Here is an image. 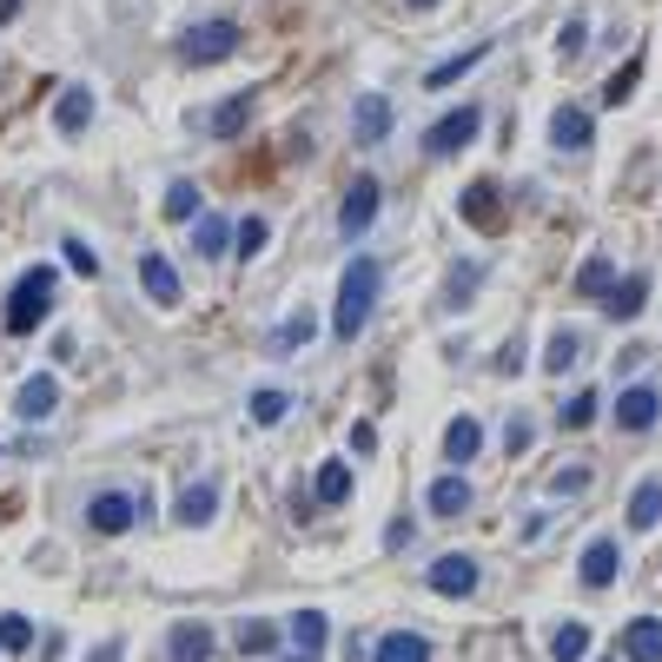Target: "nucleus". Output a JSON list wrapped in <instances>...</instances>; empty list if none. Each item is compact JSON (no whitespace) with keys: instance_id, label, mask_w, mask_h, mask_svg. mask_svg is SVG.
I'll use <instances>...</instances> for the list:
<instances>
[{"instance_id":"obj_1","label":"nucleus","mask_w":662,"mask_h":662,"mask_svg":"<svg viewBox=\"0 0 662 662\" xmlns=\"http://www.w3.org/2000/svg\"><path fill=\"white\" fill-rule=\"evenodd\" d=\"M378 292H385V265L378 259H351L345 265V279H338V305H332V338H358L365 332V318H371V305H378Z\"/></svg>"},{"instance_id":"obj_2","label":"nucleus","mask_w":662,"mask_h":662,"mask_svg":"<svg viewBox=\"0 0 662 662\" xmlns=\"http://www.w3.org/2000/svg\"><path fill=\"white\" fill-rule=\"evenodd\" d=\"M53 312V265H33V272H20V285L7 292V332L13 338H27V332H40V318Z\"/></svg>"},{"instance_id":"obj_3","label":"nucleus","mask_w":662,"mask_h":662,"mask_svg":"<svg viewBox=\"0 0 662 662\" xmlns=\"http://www.w3.org/2000/svg\"><path fill=\"white\" fill-rule=\"evenodd\" d=\"M239 46V20H199V27H186L179 40H172V53L186 60V66H212V60H225Z\"/></svg>"},{"instance_id":"obj_4","label":"nucleus","mask_w":662,"mask_h":662,"mask_svg":"<svg viewBox=\"0 0 662 662\" xmlns=\"http://www.w3.org/2000/svg\"><path fill=\"white\" fill-rule=\"evenodd\" d=\"M477 133H484V106H451L444 119L424 126V159H451V153H464Z\"/></svg>"},{"instance_id":"obj_5","label":"nucleus","mask_w":662,"mask_h":662,"mask_svg":"<svg viewBox=\"0 0 662 662\" xmlns=\"http://www.w3.org/2000/svg\"><path fill=\"white\" fill-rule=\"evenodd\" d=\"M378 206H385V186H378L371 172H358V179L345 186V206H338V232H345V239H358V232H371V219H378Z\"/></svg>"},{"instance_id":"obj_6","label":"nucleus","mask_w":662,"mask_h":662,"mask_svg":"<svg viewBox=\"0 0 662 662\" xmlns=\"http://www.w3.org/2000/svg\"><path fill=\"white\" fill-rule=\"evenodd\" d=\"M424 584H431L438 597H471V590L484 584V570H477V557H464V550H451V557H438V564L424 570Z\"/></svg>"},{"instance_id":"obj_7","label":"nucleus","mask_w":662,"mask_h":662,"mask_svg":"<svg viewBox=\"0 0 662 662\" xmlns=\"http://www.w3.org/2000/svg\"><path fill=\"white\" fill-rule=\"evenodd\" d=\"M86 530H93V537L133 530V497H126V491H93V497H86Z\"/></svg>"},{"instance_id":"obj_8","label":"nucleus","mask_w":662,"mask_h":662,"mask_svg":"<svg viewBox=\"0 0 662 662\" xmlns=\"http://www.w3.org/2000/svg\"><path fill=\"white\" fill-rule=\"evenodd\" d=\"M617 564H623L617 537H597V544H584V557H577V584H584V590H610V584H617Z\"/></svg>"},{"instance_id":"obj_9","label":"nucleus","mask_w":662,"mask_h":662,"mask_svg":"<svg viewBox=\"0 0 662 662\" xmlns=\"http://www.w3.org/2000/svg\"><path fill=\"white\" fill-rule=\"evenodd\" d=\"M172 517H179L186 530H206V524L219 517V484H212V477H192V484L179 491V504H172Z\"/></svg>"},{"instance_id":"obj_10","label":"nucleus","mask_w":662,"mask_h":662,"mask_svg":"<svg viewBox=\"0 0 662 662\" xmlns=\"http://www.w3.org/2000/svg\"><path fill=\"white\" fill-rule=\"evenodd\" d=\"M590 139H597V119H590L584 106H557V113H550V146H557V153H584Z\"/></svg>"},{"instance_id":"obj_11","label":"nucleus","mask_w":662,"mask_h":662,"mask_svg":"<svg viewBox=\"0 0 662 662\" xmlns=\"http://www.w3.org/2000/svg\"><path fill=\"white\" fill-rule=\"evenodd\" d=\"M53 126H60L66 139H80V133L93 126V86H60V99H53Z\"/></svg>"},{"instance_id":"obj_12","label":"nucleus","mask_w":662,"mask_h":662,"mask_svg":"<svg viewBox=\"0 0 662 662\" xmlns=\"http://www.w3.org/2000/svg\"><path fill=\"white\" fill-rule=\"evenodd\" d=\"M139 292H146L153 305H179V272H172L166 252H146V259H139Z\"/></svg>"},{"instance_id":"obj_13","label":"nucleus","mask_w":662,"mask_h":662,"mask_svg":"<svg viewBox=\"0 0 662 662\" xmlns=\"http://www.w3.org/2000/svg\"><path fill=\"white\" fill-rule=\"evenodd\" d=\"M53 404H60V385H53V371H33L20 391H13V418H53Z\"/></svg>"},{"instance_id":"obj_14","label":"nucleus","mask_w":662,"mask_h":662,"mask_svg":"<svg viewBox=\"0 0 662 662\" xmlns=\"http://www.w3.org/2000/svg\"><path fill=\"white\" fill-rule=\"evenodd\" d=\"M166 656L172 662H212V630L192 623V617H179V623L166 630Z\"/></svg>"},{"instance_id":"obj_15","label":"nucleus","mask_w":662,"mask_h":662,"mask_svg":"<svg viewBox=\"0 0 662 662\" xmlns=\"http://www.w3.org/2000/svg\"><path fill=\"white\" fill-rule=\"evenodd\" d=\"M662 418V398H656V385H630L623 398H617V424L623 431H650Z\"/></svg>"},{"instance_id":"obj_16","label":"nucleus","mask_w":662,"mask_h":662,"mask_svg":"<svg viewBox=\"0 0 662 662\" xmlns=\"http://www.w3.org/2000/svg\"><path fill=\"white\" fill-rule=\"evenodd\" d=\"M351 133H358V146L391 139V99H385V93H365V99H358V113H351Z\"/></svg>"},{"instance_id":"obj_17","label":"nucleus","mask_w":662,"mask_h":662,"mask_svg":"<svg viewBox=\"0 0 662 662\" xmlns=\"http://www.w3.org/2000/svg\"><path fill=\"white\" fill-rule=\"evenodd\" d=\"M643 305H650V272H630V279H617V285H610V298H603V312H610L617 325H630Z\"/></svg>"},{"instance_id":"obj_18","label":"nucleus","mask_w":662,"mask_h":662,"mask_svg":"<svg viewBox=\"0 0 662 662\" xmlns=\"http://www.w3.org/2000/svg\"><path fill=\"white\" fill-rule=\"evenodd\" d=\"M623 662H662V617H637L623 630Z\"/></svg>"},{"instance_id":"obj_19","label":"nucleus","mask_w":662,"mask_h":662,"mask_svg":"<svg viewBox=\"0 0 662 662\" xmlns=\"http://www.w3.org/2000/svg\"><path fill=\"white\" fill-rule=\"evenodd\" d=\"M192 252H199V259H225V252H232V225H225V212L192 219Z\"/></svg>"},{"instance_id":"obj_20","label":"nucleus","mask_w":662,"mask_h":662,"mask_svg":"<svg viewBox=\"0 0 662 662\" xmlns=\"http://www.w3.org/2000/svg\"><path fill=\"white\" fill-rule=\"evenodd\" d=\"M477 451H484V424H477V418H451V424H444V458H451V464H471Z\"/></svg>"},{"instance_id":"obj_21","label":"nucleus","mask_w":662,"mask_h":662,"mask_svg":"<svg viewBox=\"0 0 662 662\" xmlns=\"http://www.w3.org/2000/svg\"><path fill=\"white\" fill-rule=\"evenodd\" d=\"M458 206H464V219H471V225H484V232H497V225H504V212H497V186H491V179H477Z\"/></svg>"},{"instance_id":"obj_22","label":"nucleus","mask_w":662,"mask_h":662,"mask_svg":"<svg viewBox=\"0 0 662 662\" xmlns=\"http://www.w3.org/2000/svg\"><path fill=\"white\" fill-rule=\"evenodd\" d=\"M424 504H431V517H464L471 511V477H438Z\"/></svg>"},{"instance_id":"obj_23","label":"nucleus","mask_w":662,"mask_h":662,"mask_svg":"<svg viewBox=\"0 0 662 662\" xmlns=\"http://www.w3.org/2000/svg\"><path fill=\"white\" fill-rule=\"evenodd\" d=\"M662 524V477H643L630 491V530H656Z\"/></svg>"},{"instance_id":"obj_24","label":"nucleus","mask_w":662,"mask_h":662,"mask_svg":"<svg viewBox=\"0 0 662 662\" xmlns=\"http://www.w3.org/2000/svg\"><path fill=\"white\" fill-rule=\"evenodd\" d=\"M252 126V93H232V99H219V113H212V139H239Z\"/></svg>"},{"instance_id":"obj_25","label":"nucleus","mask_w":662,"mask_h":662,"mask_svg":"<svg viewBox=\"0 0 662 662\" xmlns=\"http://www.w3.org/2000/svg\"><path fill=\"white\" fill-rule=\"evenodd\" d=\"M292 643H298V656H325V643H332V623H325L318 610H298V617H292Z\"/></svg>"},{"instance_id":"obj_26","label":"nucleus","mask_w":662,"mask_h":662,"mask_svg":"<svg viewBox=\"0 0 662 662\" xmlns=\"http://www.w3.org/2000/svg\"><path fill=\"white\" fill-rule=\"evenodd\" d=\"M371 662H431V643L411 637V630H391V637L371 650Z\"/></svg>"},{"instance_id":"obj_27","label":"nucleus","mask_w":662,"mask_h":662,"mask_svg":"<svg viewBox=\"0 0 662 662\" xmlns=\"http://www.w3.org/2000/svg\"><path fill=\"white\" fill-rule=\"evenodd\" d=\"M312 491H318V504H345V497H351V464H345V458H332V464H318V477H312Z\"/></svg>"},{"instance_id":"obj_28","label":"nucleus","mask_w":662,"mask_h":662,"mask_svg":"<svg viewBox=\"0 0 662 662\" xmlns=\"http://www.w3.org/2000/svg\"><path fill=\"white\" fill-rule=\"evenodd\" d=\"M232 650H239V656H272V650H279V630L259 623V617H245V623L232 630Z\"/></svg>"},{"instance_id":"obj_29","label":"nucleus","mask_w":662,"mask_h":662,"mask_svg":"<svg viewBox=\"0 0 662 662\" xmlns=\"http://www.w3.org/2000/svg\"><path fill=\"white\" fill-rule=\"evenodd\" d=\"M484 53H491V46H484V40H477V46H464V53H451V60H444V66H431V73H424V86H431V93H438V86H451V80H464V73H471V66H477V60H484Z\"/></svg>"},{"instance_id":"obj_30","label":"nucleus","mask_w":662,"mask_h":662,"mask_svg":"<svg viewBox=\"0 0 662 662\" xmlns=\"http://www.w3.org/2000/svg\"><path fill=\"white\" fill-rule=\"evenodd\" d=\"M159 219L192 225V219H199V186H192V179H172V186H166V212H159Z\"/></svg>"},{"instance_id":"obj_31","label":"nucleus","mask_w":662,"mask_h":662,"mask_svg":"<svg viewBox=\"0 0 662 662\" xmlns=\"http://www.w3.org/2000/svg\"><path fill=\"white\" fill-rule=\"evenodd\" d=\"M610 285H617V265L610 259H584V272H577V298H610Z\"/></svg>"},{"instance_id":"obj_32","label":"nucleus","mask_w":662,"mask_h":662,"mask_svg":"<svg viewBox=\"0 0 662 662\" xmlns=\"http://www.w3.org/2000/svg\"><path fill=\"white\" fill-rule=\"evenodd\" d=\"M312 332H318V318H312V312H298V318H285V325H279V332L265 338V351H272V358H285V351H298V345H305Z\"/></svg>"},{"instance_id":"obj_33","label":"nucleus","mask_w":662,"mask_h":662,"mask_svg":"<svg viewBox=\"0 0 662 662\" xmlns=\"http://www.w3.org/2000/svg\"><path fill=\"white\" fill-rule=\"evenodd\" d=\"M590 656V630L584 623H557V637H550V662H584Z\"/></svg>"},{"instance_id":"obj_34","label":"nucleus","mask_w":662,"mask_h":662,"mask_svg":"<svg viewBox=\"0 0 662 662\" xmlns=\"http://www.w3.org/2000/svg\"><path fill=\"white\" fill-rule=\"evenodd\" d=\"M557 424H564V431H590V424H597V391L584 385L577 398H564V411H557Z\"/></svg>"},{"instance_id":"obj_35","label":"nucleus","mask_w":662,"mask_h":662,"mask_svg":"<svg viewBox=\"0 0 662 662\" xmlns=\"http://www.w3.org/2000/svg\"><path fill=\"white\" fill-rule=\"evenodd\" d=\"M637 86H643V60H623V66L610 73V86H603V106H623Z\"/></svg>"},{"instance_id":"obj_36","label":"nucleus","mask_w":662,"mask_h":662,"mask_svg":"<svg viewBox=\"0 0 662 662\" xmlns=\"http://www.w3.org/2000/svg\"><path fill=\"white\" fill-rule=\"evenodd\" d=\"M232 252H239V259H259V252H265V219H259V212H252V219H239Z\"/></svg>"},{"instance_id":"obj_37","label":"nucleus","mask_w":662,"mask_h":662,"mask_svg":"<svg viewBox=\"0 0 662 662\" xmlns=\"http://www.w3.org/2000/svg\"><path fill=\"white\" fill-rule=\"evenodd\" d=\"M285 411H292V398H285V391H265V385L252 391V418H259V424H279Z\"/></svg>"},{"instance_id":"obj_38","label":"nucleus","mask_w":662,"mask_h":662,"mask_svg":"<svg viewBox=\"0 0 662 662\" xmlns=\"http://www.w3.org/2000/svg\"><path fill=\"white\" fill-rule=\"evenodd\" d=\"M0 650H7V656L33 650V623H27V617H0Z\"/></svg>"},{"instance_id":"obj_39","label":"nucleus","mask_w":662,"mask_h":662,"mask_svg":"<svg viewBox=\"0 0 662 662\" xmlns=\"http://www.w3.org/2000/svg\"><path fill=\"white\" fill-rule=\"evenodd\" d=\"M477 285H484V265H458V272H451V292H444V305H464Z\"/></svg>"},{"instance_id":"obj_40","label":"nucleus","mask_w":662,"mask_h":662,"mask_svg":"<svg viewBox=\"0 0 662 662\" xmlns=\"http://www.w3.org/2000/svg\"><path fill=\"white\" fill-rule=\"evenodd\" d=\"M570 365H577V332H557L544 351V371H570Z\"/></svg>"},{"instance_id":"obj_41","label":"nucleus","mask_w":662,"mask_h":662,"mask_svg":"<svg viewBox=\"0 0 662 662\" xmlns=\"http://www.w3.org/2000/svg\"><path fill=\"white\" fill-rule=\"evenodd\" d=\"M60 252H66V265H73L80 279H93V272H99V259H93V245H86V239H66Z\"/></svg>"},{"instance_id":"obj_42","label":"nucleus","mask_w":662,"mask_h":662,"mask_svg":"<svg viewBox=\"0 0 662 662\" xmlns=\"http://www.w3.org/2000/svg\"><path fill=\"white\" fill-rule=\"evenodd\" d=\"M584 484H590V464H564V471L550 477V491H557V497H577Z\"/></svg>"},{"instance_id":"obj_43","label":"nucleus","mask_w":662,"mask_h":662,"mask_svg":"<svg viewBox=\"0 0 662 662\" xmlns=\"http://www.w3.org/2000/svg\"><path fill=\"white\" fill-rule=\"evenodd\" d=\"M557 46H564V53H584V46H590V27H584V20H564Z\"/></svg>"},{"instance_id":"obj_44","label":"nucleus","mask_w":662,"mask_h":662,"mask_svg":"<svg viewBox=\"0 0 662 662\" xmlns=\"http://www.w3.org/2000/svg\"><path fill=\"white\" fill-rule=\"evenodd\" d=\"M411 530H418L411 517H391V524H385V550H404V544H411Z\"/></svg>"},{"instance_id":"obj_45","label":"nucleus","mask_w":662,"mask_h":662,"mask_svg":"<svg viewBox=\"0 0 662 662\" xmlns=\"http://www.w3.org/2000/svg\"><path fill=\"white\" fill-rule=\"evenodd\" d=\"M351 451L371 458V451H378V431H371V424H351Z\"/></svg>"},{"instance_id":"obj_46","label":"nucleus","mask_w":662,"mask_h":662,"mask_svg":"<svg viewBox=\"0 0 662 662\" xmlns=\"http://www.w3.org/2000/svg\"><path fill=\"white\" fill-rule=\"evenodd\" d=\"M119 656H126L119 643H99V650H93V656H86V662H119Z\"/></svg>"},{"instance_id":"obj_47","label":"nucleus","mask_w":662,"mask_h":662,"mask_svg":"<svg viewBox=\"0 0 662 662\" xmlns=\"http://www.w3.org/2000/svg\"><path fill=\"white\" fill-rule=\"evenodd\" d=\"M13 13H20V0H0V27H7V20H13Z\"/></svg>"},{"instance_id":"obj_48","label":"nucleus","mask_w":662,"mask_h":662,"mask_svg":"<svg viewBox=\"0 0 662 662\" xmlns=\"http://www.w3.org/2000/svg\"><path fill=\"white\" fill-rule=\"evenodd\" d=\"M411 7H438V0H411Z\"/></svg>"},{"instance_id":"obj_49","label":"nucleus","mask_w":662,"mask_h":662,"mask_svg":"<svg viewBox=\"0 0 662 662\" xmlns=\"http://www.w3.org/2000/svg\"><path fill=\"white\" fill-rule=\"evenodd\" d=\"M292 662H318V656H292Z\"/></svg>"}]
</instances>
